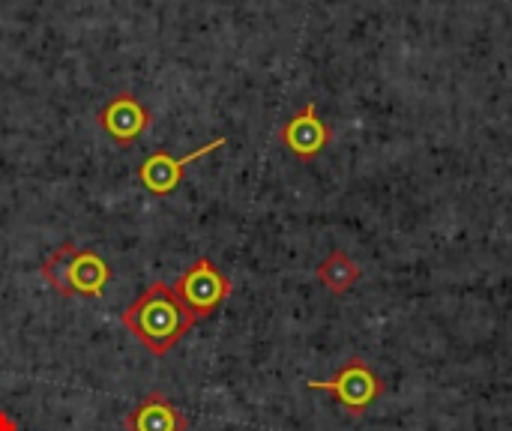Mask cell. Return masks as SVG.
Listing matches in <instances>:
<instances>
[{
    "mask_svg": "<svg viewBox=\"0 0 512 431\" xmlns=\"http://www.w3.org/2000/svg\"><path fill=\"white\" fill-rule=\"evenodd\" d=\"M75 252H78V246H75L72 240H66V243H60V246L39 264V276L48 282V288H51L54 294H60V297H66V300L75 297V294H72V285H69V270H72Z\"/></svg>",
    "mask_w": 512,
    "mask_h": 431,
    "instance_id": "30bf717a",
    "label": "cell"
},
{
    "mask_svg": "<svg viewBox=\"0 0 512 431\" xmlns=\"http://www.w3.org/2000/svg\"><path fill=\"white\" fill-rule=\"evenodd\" d=\"M120 324L153 357H165L183 342V336H189L198 321L186 312L168 282H150L126 306V312H120Z\"/></svg>",
    "mask_w": 512,
    "mask_h": 431,
    "instance_id": "6da1fadb",
    "label": "cell"
},
{
    "mask_svg": "<svg viewBox=\"0 0 512 431\" xmlns=\"http://www.w3.org/2000/svg\"><path fill=\"white\" fill-rule=\"evenodd\" d=\"M279 141L285 144V150L291 156H297L300 162H312L318 159L330 141H333V129L327 120H321L318 105L306 102L300 111H294L282 126H279Z\"/></svg>",
    "mask_w": 512,
    "mask_h": 431,
    "instance_id": "5b68a950",
    "label": "cell"
},
{
    "mask_svg": "<svg viewBox=\"0 0 512 431\" xmlns=\"http://www.w3.org/2000/svg\"><path fill=\"white\" fill-rule=\"evenodd\" d=\"M306 387L318 390V393H330L351 420L366 417L369 408L387 393V381L357 354L348 357L333 378H327V381H306Z\"/></svg>",
    "mask_w": 512,
    "mask_h": 431,
    "instance_id": "7a4b0ae2",
    "label": "cell"
},
{
    "mask_svg": "<svg viewBox=\"0 0 512 431\" xmlns=\"http://www.w3.org/2000/svg\"><path fill=\"white\" fill-rule=\"evenodd\" d=\"M96 126L120 147H132V141L153 126V114L135 93L120 90L99 108Z\"/></svg>",
    "mask_w": 512,
    "mask_h": 431,
    "instance_id": "277c9868",
    "label": "cell"
},
{
    "mask_svg": "<svg viewBox=\"0 0 512 431\" xmlns=\"http://www.w3.org/2000/svg\"><path fill=\"white\" fill-rule=\"evenodd\" d=\"M225 144H228V138L219 135V138L201 144L198 150H192V153L183 156V159H174L171 153L156 150V153H150V156L138 165V180H141V186H144L150 195L165 198V195H171V192L183 183L186 165H192L195 159H201V156H207V153H213V150H219V147H225Z\"/></svg>",
    "mask_w": 512,
    "mask_h": 431,
    "instance_id": "8992f818",
    "label": "cell"
},
{
    "mask_svg": "<svg viewBox=\"0 0 512 431\" xmlns=\"http://www.w3.org/2000/svg\"><path fill=\"white\" fill-rule=\"evenodd\" d=\"M315 279L333 294V297H342L348 294L360 279H363V267L342 249H333L315 270Z\"/></svg>",
    "mask_w": 512,
    "mask_h": 431,
    "instance_id": "9c48e42d",
    "label": "cell"
},
{
    "mask_svg": "<svg viewBox=\"0 0 512 431\" xmlns=\"http://www.w3.org/2000/svg\"><path fill=\"white\" fill-rule=\"evenodd\" d=\"M111 282V267L102 255L90 252V249H78L72 258V270H69V285L75 297L84 300H99L105 294V285Z\"/></svg>",
    "mask_w": 512,
    "mask_h": 431,
    "instance_id": "ba28073f",
    "label": "cell"
},
{
    "mask_svg": "<svg viewBox=\"0 0 512 431\" xmlns=\"http://www.w3.org/2000/svg\"><path fill=\"white\" fill-rule=\"evenodd\" d=\"M177 300L186 306V312L195 318V321H207L231 294H234V285L231 279L210 261V258H198L192 261L180 279L171 285Z\"/></svg>",
    "mask_w": 512,
    "mask_h": 431,
    "instance_id": "3957f363",
    "label": "cell"
},
{
    "mask_svg": "<svg viewBox=\"0 0 512 431\" xmlns=\"http://www.w3.org/2000/svg\"><path fill=\"white\" fill-rule=\"evenodd\" d=\"M123 429L126 431H186L189 429V417L162 393V390H150L132 411H126L123 417Z\"/></svg>",
    "mask_w": 512,
    "mask_h": 431,
    "instance_id": "52a82bcc",
    "label": "cell"
},
{
    "mask_svg": "<svg viewBox=\"0 0 512 431\" xmlns=\"http://www.w3.org/2000/svg\"><path fill=\"white\" fill-rule=\"evenodd\" d=\"M0 431H21V429H18V423H15L6 411H0Z\"/></svg>",
    "mask_w": 512,
    "mask_h": 431,
    "instance_id": "8fae6325",
    "label": "cell"
}]
</instances>
